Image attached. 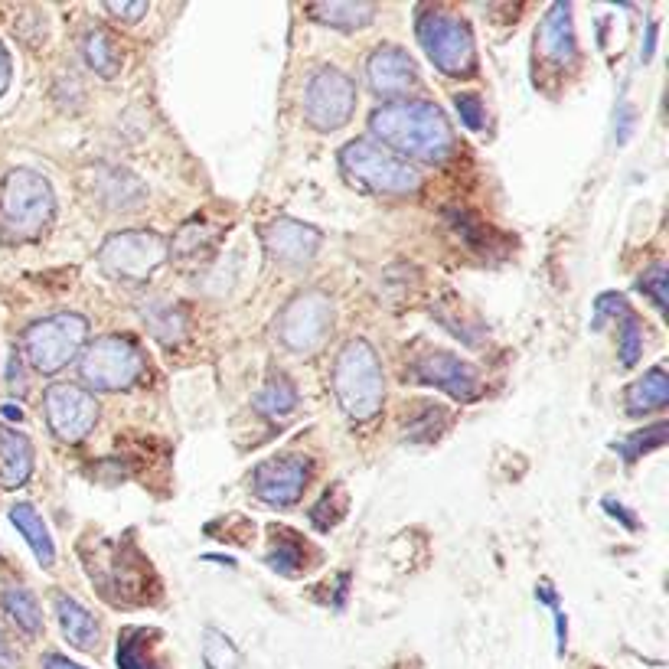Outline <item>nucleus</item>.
I'll list each match as a JSON object with an SVG mask.
<instances>
[{"instance_id":"nucleus-1","label":"nucleus","mask_w":669,"mask_h":669,"mask_svg":"<svg viewBox=\"0 0 669 669\" xmlns=\"http://www.w3.org/2000/svg\"><path fill=\"white\" fill-rule=\"evenodd\" d=\"M369 131L405 157L441 164L454 151V131L444 111L431 102H392L373 111Z\"/></svg>"},{"instance_id":"nucleus-2","label":"nucleus","mask_w":669,"mask_h":669,"mask_svg":"<svg viewBox=\"0 0 669 669\" xmlns=\"http://www.w3.org/2000/svg\"><path fill=\"white\" fill-rule=\"evenodd\" d=\"M333 392L353 421H369L386 399V379L376 350L366 340H350L333 366Z\"/></svg>"},{"instance_id":"nucleus-3","label":"nucleus","mask_w":669,"mask_h":669,"mask_svg":"<svg viewBox=\"0 0 669 669\" xmlns=\"http://www.w3.org/2000/svg\"><path fill=\"white\" fill-rule=\"evenodd\" d=\"M53 187L33 170H10L0 183V232L7 239H36L53 219Z\"/></svg>"},{"instance_id":"nucleus-4","label":"nucleus","mask_w":669,"mask_h":669,"mask_svg":"<svg viewBox=\"0 0 669 669\" xmlns=\"http://www.w3.org/2000/svg\"><path fill=\"white\" fill-rule=\"evenodd\" d=\"M340 164L346 177L373 193H415L421 187V173L408 160L373 141H350L340 151Z\"/></svg>"},{"instance_id":"nucleus-5","label":"nucleus","mask_w":669,"mask_h":669,"mask_svg":"<svg viewBox=\"0 0 669 669\" xmlns=\"http://www.w3.org/2000/svg\"><path fill=\"white\" fill-rule=\"evenodd\" d=\"M85 337H89V320L82 314H53L23 330V353L36 373L53 376L69 366V359L82 350Z\"/></svg>"},{"instance_id":"nucleus-6","label":"nucleus","mask_w":669,"mask_h":669,"mask_svg":"<svg viewBox=\"0 0 669 669\" xmlns=\"http://www.w3.org/2000/svg\"><path fill=\"white\" fill-rule=\"evenodd\" d=\"M144 353L128 337H102L82 353L79 373L82 382L95 392H121L131 389L144 376Z\"/></svg>"},{"instance_id":"nucleus-7","label":"nucleus","mask_w":669,"mask_h":669,"mask_svg":"<svg viewBox=\"0 0 669 669\" xmlns=\"http://www.w3.org/2000/svg\"><path fill=\"white\" fill-rule=\"evenodd\" d=\"M418 43L428 53V59L448 76H464L477 63L474 36H470L467 23L457 20L444 10H428L418 20Z\"/></svg>"},{"instance_id":"nucleus-8","label":"nucleus","mask_w":669,"mask_h":669,"mask_svg":"<svg viewBox=\"0 0 669 669\" xmlns=\"http://www.w3.org/2000/svg\"><path fill=\"white\" fill-rule=\"evenodd\" d=\"M167 258V242L157 232L131 229V232H115L98 252V262L111 278L121 281H144L164 265Z\"/></svg>"},{"instance_id":"nucleus-9","label":"nucleus","mask_w":669,"mask_h":669,"mask_svg":"<svg viewBox=\"0 0 669 669\" xmlns=\"http://www.w3.org/2000/svg\"><path fill=\"white\" fill-rule=\"evenodd\" d=\"M333 330V301L324 291H304L281 311L278 340L291 353H314Z\"/></svg>"},{"instance_id":"nucleus-10","label":"nucleus","mask_w":669,"mask_h":669,"mask_svg":"<svg viewBox=\"0 0 669 669\" xmlns=\"http://www.w3.org/2000/svg\"><path fill=\"white\" fill-rule=\"evenodd\" d=\"M353 108H356L353 79L333 66L317 69L304 92V118L317 131H337L350 121Z\"/></svg>"},{"instance_id":"nucleus-11","label":"nucleus","mask_w":669,"mask_h":669,"mask_svg":"<svg viewBox=\"0 0 669 669\" xmlns=\"http://www.w3.org/2000/svg\"><path fill=\"white\" fill-rule=\"evenodd\" d=\"M46 421L53 428V435L66 444L82 441L98 421V405L85 389L69 386V382H56V386L46 389Z\"/></svg>"},{"instance_id":"nucleus-12","label":"nucleus","mask_w":669,"mask_h":669,"mask_svg":"<svg viewBox=\"0 0 669 669\" xmlns=\"http://www.w3.org/2000/svg\"><path fill=\"white\" fill-rule=\"evenodd\" d=\"M311 480V461L301 454H278L255 470L252 490L268 506H294Z\"/></svg>"},{"instance_id":"nucleus-13","label":"nucleus","mask_w":669,"mask_h":669,"mask_svg":"<svg viewBox=\"0 0 669 669\" xmlns=\"http://www.w3.org/2000/svg\"><path fill=\"white\" fill-rule=\"evenodd\" d=\"M412 376L418 382H425V386H435L441 392L454 395V399H474L477 395V369L464 363L461 356L444 353V350L421 356L412 369Z\"/></svg>"},{"instance_id":"nucleus-14","label":"nucleus","mask_w":669,"mask_h":669,"mask_svg":"<svg viewBox=\"0 0 669 669\" xmlns=\"http://www.w3.org/2000/svg\"><path fill=\"white\" fill-rule=\"evenodd\" d=\"M262 239H265L268 255L288 268L307 265L320 249V232L314 226H307V222H297L288 216L268 222Z\"/></svg>"},{"instance_id":"nucleus-15","label":"nucleus","mask_w":669,"mask_h":669,"mask_svg":"<svg viewBox=\"0 0 669 669\" xmlns=\"http://www.w3.org/2000/svg\"><path fill=\"white\" fill-rule=\"evenodd\" d=\"M366 79L379 95H402L418 85V66L405 49L379 46L366 63Z\"/></svg>"},{"instance_id":"nucleus-16","label":"nucleus","mask_w":669,"mask_h":669,"mask_svg":"<svg viewBox=\"0 0 669 669\" xmlns=\"http://www.w3.org/2000/svg\"><path fill=\"white\" fill-rule=\"evenodd\" d=\"M539 49L555 66H565L575 59L578 43H575V27H572V7L568 4L549 7V14H545L542 30H539Z\"/></svg>"},{"instance_id":"nucleus-17","label":"nucleus","mask_w":669,"mask_h":669,"mask_svg":"<svg viewBox=\"0 0 669 669\" xmlns=\"http://www.w3.org/2000/svg\"><path fill=\"white\" fill-rule=\"evenodd\" d=\"M56 617H59V630L63 637L79 650H98L102 643V627H98L95 614H89L85 607L69 598V594H56Z\"/></svg>"},{"instance_id":"nucleus-18","label":"nucleus","mask_w":669,"mask_h":669,"mask_svg":"<svg viewBox=\"0 0 669 669\" xmlns=\"http://www.w3.org/2000/svg\"><path fill=\"white\" fill-rule=\"evenodd\" d=\"M33 474V444L17 431H0V487L17 490Z\"/></svg>"},{"instance_id":"nucleus-19","label":"nucleus","mask_w":669,"mask_h":669,"mask_svg":"<svg viewBox=\"0 0 669 669\" xmlns=\"http://www.w3.org/2000/svg\"><path fill=\"white\" fill-rule=\"evenodd\" d=\"M10 523H14L20 536L30 542L36 562H40L43 568H53V562H56V545H53V536H49V529L43 523L40 510H36V506H30V503L10 506Z\"/></svg>"},{"instance_id":"nucleus-20","label":"nucleus","mask_w":669,"mask_h":669,"mask_svg":"<svg viewBox=\"0 0 669 669\" xmlns=\"http://www.w3.org/2000/svg\"><path fill=\"white\" fill-rule=\"evenodd\" d=\"M666 402H669V376L663 366H653L647 376L637 379L634 386L627 389V412L630 415L660 412Z\"/></svg>"},{"instance_id":"nucleus-21","label":"nucleus","mask_w":669,"mask_h":669,"mask_svg":"<svg viewBox=\"0 0 669 669\" xmlns=\"http://www.w3.org/2000/svg\"><path fill=\"white\" fill-rule=\"evenodd\" d=\"M0 601H4L7 617L27 637H36L43 630V611H40V601H36L33 591H27L23 585H7L4 594H0Z\"/></svg>"},{"instance_id":"nucleus-22","label":"nucleus","mask_w":669,"mask_h":669,"mask_svg":"<svg viewBox=\"0 0 669 669\" xmlns=\"http://www.w3.org/2000/svg\"><path fill=\"white\" fill-rule=\"evenodd\" d=\"M311 14L327 23V27H337V30H363L373 23L376 17V7L373 4H353V0H333V4H320L314 7Z\"/></svg>"},{"instance_id":"nucleus-23","label":"nucleus","mask_w":669,"mask_h":669,"mask_svg":"<svg viewBox=\"0 0 669 669\" xmlns=\"http://www.w3.org/2000/svg\"><path fill=\"white\" fill-rule=\"evenodd\" d=\"M154 637V630L147 627H134V630H125L118 640V669H160L157 660L147 650V640Z\"/></svg>"},{"instance_id":"nucleus-24","label":"nucleus","mask_w":669,"mask_h":669,"mask_svg":"<svg viewBox=\"0 0 669 669\" xmlns=\"http://www.w3.org/2000/svg\"><path fill=\"white\" fill-rule=\"evenodd\" d=\"M294 405H297V389H294V382L288 376H271L262 386V392L255 395V408L262 415H271V418L288 415Z\"/></svg>"},{"instance_id":"nucleus-25","label":"nucleus","mask_w":669,"mask_h":669,"mask_svg":"<svg viewBox=\"0 0 669 669\" xmlns=\"http://www.w3.org/2000/svg\"><path fill=\"white\" fill-rule=\"evenodd\" d=\"M203 660L209 669H239L242 656L226 634H219L216 627H209L203 634Z\"/></svg>"},{"instance_id":"nucleus-26","label":"nucleus","mask_w":669,"mask_h":669,"mask_svg":"<svg viewBox=\"0 0 669 669\" xmlns=\"http://www.w3.org/2000/svg\"><path fill=\"white\" fill-rule=\"evenodd\" d=\"M85 59H89V66L98 72V76H105V79H111L121 69L118 49L111 46V40L105 33H89V36H85Z\"/></svg>"},{"instance_id":"nucleus-27","label":"nucleus","mask_w":669,"mask_h":669,"mask_svg":"<svg viewBox=\"0 0 669 669\" xmlns=\"http://www.w3.org/2000/svg\"><path fill=\"white\" fill-rule=\"evenodd\" d=\"M663 444H666V421H656V425L637 431V435H630L624 444H617V451L627 457V464H634L640 454L663 448Z\"/></svg>"},{"instance_id":"nucleus-28","label":"nucleus","mask_w":669,"mask_h":669,"mask_svg":"<svg viewBox=\"0 0 669 669\" xmlns=\"http://www.w3.org/2000/svg\"><path fill=\"white\" fill-rule=\"evenodd\" d=\"M621 340H617V356H621L624 366H637V359L643 356V327L634 314L621 317Z\"/></svg>"},{"instance_id":"nucleus-29","label":"nucleus","mask_w":669,"mask_h":669,"mask_svg":"<svg viewBox=\"0 0 669 669\" xmlns=\"http://www.w3.org/2000/svg\"><path fill=\"white\" fill-rule=\"evenodd\" d=\"M304 549L307 545L297 539V536H291V545H275V552L268 555V565L275 568L278 575H284V578H294L297 572H301V565H304Z\"/></svg>"},{"instance_id":"nucleus-30","label":"nucleus","mask_w":669,"mask_h":669,"mask_svg":"<svg viewBox=\"0 0 669 669\" xmlns=\"http://www.w3.org/2000/svg\"><path fill=\"white\" fill-rule=\"evenodd\" d=\"M343 510H346V497H340V487H333L320 497V503L311 510V519H314L317 529H330V526H337V519L343 516Z\"/></svg>"},{"instance_id":"nucleus-31","label":"nucleus","mask_w":669,"mask_h":669,"mask_svg":"<svg viewBox=\"0 0 669 669\" xmlns=\"http://www.w3.org/2000/svg\"><path fill=\"white\" fill-rule=\"evenodd\" d=\"M454 108L467 131H483V125H487V105H483L480 95H457Z\"/></svg>"},{"instance_id":"nucleus-32","label":"nucleus","mask_w":669,"mask_h":669,"mask_svg":"<svg viewBox=\"0 0 669 669\" xmlns=\"http://www.w3.org/2000/svg\"><path fill=\"white\" fill-rule=\"evenodd\" d=\"M637 288L653 297L656 311L666 314V265H653L647 275L637 281Z\"/></svg>"},{"instance_id":"nucleus-33","label":"nucleus","mask_w":669,"mask_h":669,"mask_svg":"<svg viewBox=\"0 0 669 669\" xmlns=\"http://www.w3.org/2000/svg\"><path fill=\"white\" fill-rule=\"evenodd\" d=\"M624 314H630V307H627V301H624L621 294H601L598 301H594V320H591V327L601 330L611 317H624Z\"/></svg>"},{"instance_id":"nucleus-34","label":"nucleus","mask_w":669,"mask_h":669,"mask_svg":"<svg viewBox=\"0 0 669 669\" xmlns=\"http://www.w3.org/2000/svg\"><path fill=\"white\" fill-rule=\"evenodd\" d=\"M634 121H637V115H634V105H621L617 108V121H614V128H617V144H627V138H630V131H634Z\"/></svg>"},{"instance_id":"nucleus-35","label":"nucleus","mask_w":669,"mask_h":669,"mask_svg":"<svg viewBox=\"0 0 669 669\" xmlns=\"http://www.w3.org/2000/svg\"><path fill=\"white\" fill-rule=\"evenodd\" d=\"M108 14H111V17H118V20L138 23V20L147 14V4H144V0H138V4H115V0H111V4H108Z\"/></svg>"},{"instance_id":"nucleus-36","label":"nucleus","mask_w":669,"mask_h":669,"mask_svg":"<svg viewBox=\"0 0 669 669\" xmlns=\"http://www.w3.org/2000/svg\"><path fill=\"white\" fill-rule=\"evenodd\" d=\"M601 506H604V513H611L614 519H624V526H627V529H637V516L630 513V510H624L621 503H614V500H604Z\"/></svg>"},{"instance_id":"nucleus-37","label":"nucleus","mask_w":669,"mask_h":669,"mask_svg":"<svg viewBox=\"0 0 669 669\" xmlns=\"http://www.w3.org/2000/svg\"><path fill=\"white\" fill-rule=\"evenodd\" d=\"M0 669H17V653L7 643V637L0 634Z\"/></svg>"},{"instance_id":"nucleus-38","label":"nucleus","mask_w":669,"mask_h":669,"mask_svg":"<svg viewBox=\"0 0 669 669\" xmlns=\"http://www.w3.org/2000/svg\"><path fill=\"white\" fill-rule=\"evenodd\" d=\"M565 640H568V621L559 607H555V643H559V653H565Z\"/></svg>"},{"instance_id":"nucleus-39","label":"nucleus","mask_w":669,"mask_h":669,"mask_svg":"<svg viewBox=\"0 0 669 669\" xmlns=\"http://www.w3.org/2000/svg\"><path fill=\"white\" fill-rule=\"evenodd\" d=\"M656 33H660V27L656 23H647V43H643V63H650L653 59V53H656Z\"/></svg>"},{"instance_id":"nucleus-40","label":"nucleus","mask_w":669,"mask_h":669,"mask_svg":"<svg viewBox=\"0 0 669 669\" xmlns=\"http://www.w3.org/2000/svg\"><path fill=\"white\" fill-rule=\"evenodd\" d=\"M7 85H10V56H7L4 43H0V95L7 92Z\"/></svg>"},{"instance_id":"nucleus-41","label":"nucleus","mask_w":669,"mask_h":669,"mask_svg":"<svg viewBox=\"0 0 669 669\" xmlns=\"http://www.w3.org/2000/svg\"><path fill=\"white\" fill-rule=\"evenodd\" d=\"M43 669H85V666L72 663V660H66V656H59V653H49V656H46V663H43Z\"/></svg>"},{"instance_id":"nucleus-42","label":"nucleus","mask_w":669,"mask_h":669,"mask_svg":"<svg viewBox=\"0 0 669 669\" xmlns=\"http://www.w3.org/2000/svg\"><path fill=\"white\" fill-rule=\"evenodd\" d=\"M0 415H4L7 421H20L23 418V412H20L17 405H4V408H0Z\"/></svg>"}]
</instances>
